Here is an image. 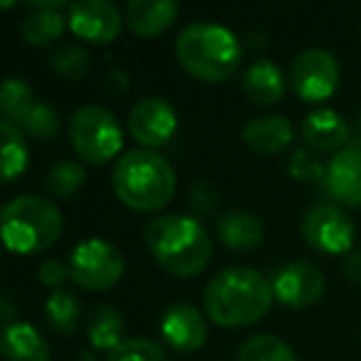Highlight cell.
Here are the masks:
<instances>
[{"instance_id": "obj_1", "label": "cell", "mask_w": 361, "mask_h": 361, "mask_svg": "<svg viewBox=\"0 0 361 361\" xmlns=\"http://www.w3.org/2000/svg\"><path fill=\"white\" fill-rule=\"evenodd\" d=\"M272 282L252 267H228L203 290L206 314L221 326H247L270 312Z\"/></svg>"}, {"instance_id": "obj_2", "label": "cell", "mask_w": 361, "mask_h": 361, "mask_svg": "<svg viewBox=\"0 0 361 361\" xmlns=\"http://www.w3.org/2000/svg\"><path fill=\"white\" fill-rule=\"evenodd\" d=\"M144 240L151 257L176 277H193L208 267L213 240L191 216H159L146 226Z\"/></svg>"}, {"instance_id": "obj_3", "label": "cell", "mask_w": 361, "mask_h": 361, "mask_svg": "<svg viewBox=\"0 0 361 361\" xmlns=\"http://www.w3.org/2000/svg\"><path fill=\"white\" fill-rule=\"evenodd\" d=\"M176 60L191 77L208 85L231 80L243 60L240 40L218 23H191L176 37Z\"/></svg>"}, {"instance_id": "obj_4", "label": "cell", "mask_w": 361, "mask_h": 361, "mask_svg": "<svg viewBox=\"0 0 361 361\" xmlns=\"http://www.w3.org/2000/svg\"><path fill=\"white\" fill-rule=\"evenodd\" d=\"M111 188L131 211H161L176 193V171L164 156L151 149L126 151L114 166Z\"/></svg>"}, {"instance_id": "obj_5", "label": "cell", "mask_w": 361, "mask_h": 361, "mask_svg": "<svg viewBox=\"0 0 361 361\" xmlns=\"http://www.w3.org/2000/svg\"><path fill=\"white\" fill-rule=\"evenodd\" d=\"M3 240L18 255H37L57 243L65 218L57 203L40 196H18L3 208Z\"/></svg>"}, {"instance_id": "obj_6", "label": "cell", "mask_w": 361, "mask_h": 361, "mask_svg": "<svg viewBox=\"0 0 361 361\" xmlns=\"http://www.w3.org/2000/svg\"><path fill=\"white\" fill-rule=\"evenodd\" d=\"M70 141L75 154L87 164H106L121 151L124 134L119 119L106 106L85 104L70 119Z\"/></svg>"}, {"instance_id": "obj_7", "label": "cell", "mask_w": 361, "mask_h": 361, "mask_svg": "<svg viewBox=\"0 0 361 361\" xmlns=\"http://www.w3.org/2000/svg\"><path fill=\"white\" fill-rule=\"evenodd\" d=\"M124 275V255L102 238H87L70 255V277L75 285L92 292L114 287Z\"/></svg>"}, {"instance_id": "obj_8", "label": "cell", "mask_w": 361, "mask_h": 361, "mask_svg": "<svg viewBox=\"0 0 361 361\" xmlns=\"http://www.w3.org/2000/svg\"><path fill=\"white\" fill-rule=\"evenodd\" d=\"M339 87V62L329 50L307 47L292 62V90L302 102L319 104Z\"/></svg>"}, {"instance_id": "obj_9", "label": "cell", "mask_w": 361, "mask_h": 361, "mask_svg": "<svg viewBox=\"0 0 361 361\" xmlns=\"http://www.w3.org/2000/svg\"><path fill=\"white\" fill-rule=\"evenodd\" d=\"M300 228L307 245L324 255H344L354 245V221L331 203L310 208Z\"/></svg>"}, {"instance_id": "obj_10", "label": "cell", "mask_w": 361, "mask_h": 361, "mask_svg": "<svg viewBox=\"0 0 361 361\" xmlns=\"http://www.w3.org/2000/svg\"><path fill=\"white\" fill-rule=\"evenodd\" d=\"M70 30L92 45H109L124 27L119 8L109 0H77L70 6Z\"/></svg>"}, {"instance_id": "obj_11", "label": "cell", "mask_w": 361, "mask_h": 361, "mask_svg": "<svg viewBox=\"0 0 361 361\" xmlns=\"http://www.w3.org/2000/svg\"><path fill=\"white\" fill-rule=\"evenodd\" d=\"M178 129V116L164 97H144L129 111V131L141 146L156 149L173 139Z\"/></svg>"}, {"instance_id": "obj_12", "label": "cell", "mask_w": 361, "mask_h": 361, "mask_svg": "<svg viewBox=\"0 0 361 361\" xmlns=\"http://www.w3.org/2000/svg\"><path fill=\"white\" fill-rule=\"evenodd\" d=\"M272 292L275 300L287 307H310L324 295V275L314 262H290L275 275Z\"/></svg>"}, {"instance_id": "obj_13", "label": "cell", "mask_w": 361, "mask_h": 361, "mask_svg": "<svg viewBox=\"0 0 361 361\" xmlns=\"http://www.w3.org/2000/svg\"><path fill=\"white\" fill-rule=\"evenodd\" d=\"M161 336L176 351L191 354V351L201 349L208 339L206 317L188 302H176L161 317Z\"/></svg>"}, {"instance_id": "obj_14", "label": "cell", "mask_w": 361, "mask_h": 361, "mask_svg": "<svg viewBox=\"0 0 361 361\" xmlns=\"http://www.w3.org/2000/svg\"><path fill=\"white\" fill-rule=\"evenodd\" d=\"M324 183L336 203L361 208V149H341L326 166Z\"/></svg>"}, {"instance_id": "obj_15", "label": "cell", "mask_w": 361, "mask_h": 361, "mask_svg": "<svg viewBox=\"0 0 361 361\" xmlns=\"http://www.w3.org/2000/svg\"><path fill=\"white\" fill-rule=\"evenodd\" d=\"M178 11V3L173 0H131L126 6L124 20L134 35L156 37L173 25Z\"/></svg>"}, {"instance_id": "obj_16", "label": "cell", "mask_w": 361, "mask_h": 361, "mask_svg": "<svg viewBox=\"0 0 361 361\" xmlns=\"http://www.w3.org/2000/svg\"><path fill=\"white\" fill-rule=\"evenodd\" d=\"M302 136L317 151H336L351 139L346 119L334 109H317L302 119Z\"/></svg>"}, {"instance_id": "obj_17", "label": "cell", "mask_w": 361, "mask_h": 361, "mask_svg": "<svg viewBox=\"0 0 361 361\" xmlns=\"http://www.w3.org/2000/svg\"><path fill=\"white\" fill-rule=\"evenodd\" d=\"M292 136H295L292 124L285 116H277V114L257 116V119H250L243 126V141L255 154L262 156H272L277 151L287 149L292 144Z\"/></svg>"}, {"instance_id": "obj_18", "label": "cell", "mask_w": 361, "mask_h": 361, "mask_svg": "<svg viewBox=\"0 0 361 361\" xmlns=\"http://www.w3.org/2000/svg\"><path fill=\"white\" fill-rule=\"evenodd\" d=\"M218 238L231 250H252L265 238V226L255 213L228 211L216 221Z\"/></svg>"}, {"instance_id": "obj_19", "label": "cell", "mask_w": 361, "mask_h": 361, "mask_svg": "<svg viewBox=\"0 0 361 361\" xmlns=\"http://www.w3.org/2000/svg\"><path fill=\"white\" fill-rule=\"evenodd\" d=\"M3 359L6 361H50V344L27 322H13L3 331Z\"/></svg>"}, {"instance_id": "obj_20", "label": "cell", "mask_w": 361, "mask_h": 361, "mask_svg": "<svg viewBox=\"0 0 361 361\" xmlns=\"http://www.w3.org/2000/svg\"><path fill=\"white\" fill-rule=\"evenodd\" d=\"M287 80L282 70L270 60H257L247 67L245 77H243V92L250 102L255 104H275L285 97Z\"/></svg>"}, {"instance_id": "obj_21", "label": "cell", "mask_w": 361, "mask_h": 361, "mask_svg": "<svg viewBox=\"0 0 361 361\" xmlns=\"http://www.w3.org/2000/svg\"><path fill=\"white\" fill-rule=\"evenodd\" d=\"M67 25H70V23L62 18L60 11H32L30 16L23 20L20 35L27 45L45 47V45H52L55 40H60Z\"/></svg>"}, {"instance_id": "obj_22", "label": "cell", "mask_w": 361, "mask_h": 361, "mask_svg": "<svg viewBox=\"0 0 361 361\" xmlns=\"http://www.w3.org/2000/svg\"><path fill=\"white\" fill-rule=\"evenodd\" d=\"M87 331H90V341L94 349L109 351L111 354L124 341V319H121V312L109 305L97 307Z\"/></svg>"}, {"instance_id": "obj_23", "label": "cell", "mask_w": 361, "mask_h": 361, "mask_svg": "<svg viewBox=\"0 0 361 361\" xmlns=\"http://www.w3.org/2000/svg\"><path fill=\"white\" fill-rule=\"evenodd\" d=\"M35 104H37L35 92H32V87L23 77H8L3 82V90H0V111H3V119L20 126L27 119V114L35 109Z\"/></svg>"}, {"instance_id": "obj_24", "label": "cell", "mask_w": 361, "mask_h": 361, "mask_svg": "<svg viewBox=\"0 0 361 361\" xmlns=\"http://www.w3.org/2000/svg\"><path fill=\"white\" fill-rule=\"evenodd\" d=\"M0 134H3V180L13 183L27 169V144L20 126L8 119L0 121Z\"/></svg>"}, {"instance_id": "obj_25", "label": "cell", "mask_w": 361, "mask_h": 361, "mask_svg": "<svg viewBox=\"0 0 361 361\" xmlns=\"http://www.w3.org/2000/svg\"><path fill=\"white\" fill-rule=\"evenodd\" d=\"M80 312L82 305L70 290H55L45 302L47 322L57 334H72L77 329V322H80Z\"/></svg>"}, {"instance_id": "obj_26", "label": "cell", "mask_w": 361, "mask_h": 361, "mask_svg": "<svg viewBox=\"0 0 361 361\" xmlns=\"http://www.w3.org/2000/svg\"><path fill=\"white\" fill-rule=\"evenodd\" d=\"M238 361H297L290 344L272 334L247 336L238 349Z\"/></svg>"}, {"instance_id": "obj_27", "label": "cell", "mask_w": 361, "mask_h": 361, "mask_svg": "<svg viewBox=\"0 0 361 361\" xmlns=\"http://www.w3.org/2000/svg\"><path fill=\"white\" fill-rule=\"evenodd\" d=\"M50 67L62 80L77 82L90 70V52L82 45H77V42H60L50 52Z\"/></svg>"}, {"instance_id": "obj_28", "label": "cell", "mask_w": 361, "mask_h": 361, "mask_svg": "<svg viewBox=\"0 0 361 361\" xmlns=\"http://www.w3.org/2000/svg\"><path fill=\"white\" fill-rule=\"evenodd\" d=\"M82 183H85V169H82V164L70 161V159L57 161L45 176L47 193H50L52 198H60V201L75 196L82 188Z\"/></svg>"}, {"instance_id": "obj_29", "label": "cell", "mask_w": 361, "mask_h": 361, "mask_svg": "<svg viewBox=\"0 0 361 361\" xmlns=\"http://www.w3.org/2000/svg\"><path fill=\"white\" fill-rule=\"evenodd\" d=\"M106 361H169V356H166V349L159 341L146 339V336H134V339L121 341Z\"/></svg>"}, {"instance_id": "obj_30", "label": "cell", "mask_w": 361, "mask_h": 361, "mask_svg": "<svg viewBox=\"0 0 361 361\" xmlns=\"http://www.w3.org/2000/svg\"><path fill=\"white\" fill-rule=\"evenodd\" d=\"M20 129L40 141H50V139H55L57 131H60V114H57L50 104H45V102H37L35 109H32L30 114H27V119L20 124Z\"/></svg>"}, {"instance_id": "obj_31", "label": "cell", "mask_w": 361, "mask_h": 361, "mask_svg": "<svg viewBox=\"0 0 361 361\" xmlns=\"http://www.w3.org/2000/svg\"><path fill=\"white\" fill-rule=\"evenodd\" d=\"M287 171L295 180H302V183H314V180H324L326 169L322 166V161L317 159L312 151L307 149H295L287 161Z\"/></svg>"}, {"instance_id": "obj_32", "label": "cell", "mask_w": 361, "mask_h": 361, "mask_svg": "<svg viewBox=\"0 0 361 361\" xmlns=\"http://www.w3.org/2000/svg\"><path fill=\"white\" fill-rule=\"evenodd\" d=\"M218 206V191L208 183V180H201V183H196L191 191V208L193 213H198V216H211L213 211H216Z\"/></svg>"}, {"instance_id": "obj_33", "label": "cell", "mask_w": 361, "mask_h": 361, "mask_svg": "<svg viewBox=\"0 0 361 361\" xmlns=\"http://www.w3.org/2000/svg\"><path fill=\"white\" fill-rule=\"evenodd\" d=\"M67 277H70V270L60 260H45L37 270V280L45 287H55V290H60V285Z\"/></svg>"}, {"instance_id": "obj_34", "label": "cell", "mask_w": 361, "mask_h": 361, "mask_svg": "<svg viewBox=\"0 0 361 361\" xmlns=\"http://www.w3.org/2000/svg\"><path fill=\"white\" fill-rule=\"evenodd\" d=\"M344 272L354 285H361V252H349L344 262Z\"/></svg>"}, {"instance_id": "obj_35", "label": "cell", "mask_w": 361, "mask_h": 361, "mask_svg": "<svg viewBox=\"0 0 361 361\" xmlns=\"http://www.w3.org/2000/svg\"><path fill=\"white\" fill-rule=\"evenodd\" d=\"M13 297H11V292H6L3 295V319L8 322V324H13Z\"/></svg>"}, {"instance_id": "obj_36", "label": "cell", "mask_w": 361, "mask_h": 361, "mask_svg": "<svg viewBox=\"0 0 361 361\" xmlns=\"http://www.w3.org/2000/svg\"><path fill=\"white\" fill-rule=\"evenodd\" d=\"M356 149H361V116H359V129H356Z\"/></svg>"}, {"instance_id": "obj_37", "label": "cell", "mask_w": 361, "mask_h": 361, "mask_svg": "<svg viewBox=\"0 0 361 361\" xmlns=\"http://www.w3.org/2000/svg\"><path fill=\"white\" fill-rule=\"evenodd\" d=\"M80 361H94V356H92V351H85V354L80 356Z\"/></svg>"}]
</instances>
